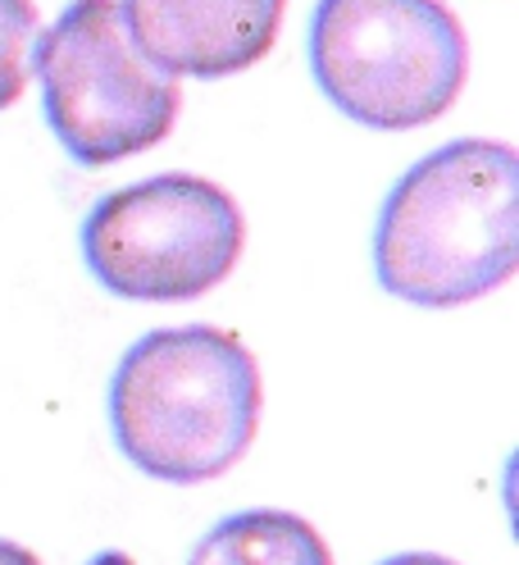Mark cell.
Masks as SVG:
<instances>
[{
  "label": "cell",
  "mask_w": 519,
  "mask_h": 565,
  "mask_svg": "<svg viewBox=\"0 0 519 565\" xmlns=\"http://www.w3.org/2000/svg\"><path fill=\"white\" fill-rule=\"evenodd\" d=\"M519 265V156L461 137L414 160L374 224L378 288L424 310L469 306L506 288Z\"/></svg>",
  "instance_id": "1"
},
{
  "label": "cell",
  "mask_w": 519,
  "mask_h": 565,
  "mask_svg": "<svg viewBox=\"0 0 519 565\" xmlns=\"http://www.w3.org/2000/svg\"><path fill=\"white\" fill-rule=\"evenodd\" d=\"M264 379L251 347L215 324L151 329L110 379V429L132 470L160 483L224 479L251 451Z\"/></svg>",
  "instance_id": "2"
},
{
  "label": "cell",
  "mask_w": 519,
  "mask_h": 565,
  "mask_svg": "<svg viewBox=\"0 0 519 565\" xmlns=\"http://www.w3.org/2000/svg\"><path fill=\"white\" fill-rule=\"evenodd\" d=\"M305 46L328 105L374 132L442 119L469 78V38L446 0H320Z\"/></svg>",
  "instance_id": "3"
},
{
  "label": "cell",
  "mask_w": 519,
  "mask_h": 565,
  "mask_svg": "<svg viewBox=\"0 0 519 565\" xmlns=\"http://www.w3.org/2000/svg\"><path fill=\"white\" fill-rule=\"evenodd\" d=\"M42 115L68 160L106 169L173 132L183 110L179 78L132 46L119 0H74L32 42Z\"/></svg>",
  "instance_id": "4"
},
{
  "label": "cell",
  "mask_w": 519,
  "mask_h": 565,
  "mask_svg": "<svg viewBox=\"0 0 519 565\" xmlns=\"http://www.w3.org/2000/svg\"><path fill=\"white\" fill-rule=\"evenodd\" d=\"M83 265L123 301H196L237 269L247 246L241 205L196 173L106 192L83 220Z\"/></svg>",
  "instance_id": "5"
},
{
  "label": "cell",
  "mask_w": 519,
  "mask_h": 565,
  "mask_svg": "<svg viewBox=\"0 0 519 565\" xmlns=\"http://www.w3.org/2000/svg\"><path fill=\"white\" fill-rule=\"evenodd\" d=\"M132 46L169 78H233L283 32L288 0H119Z\"/></svg>",
  "instance_id": "6"
},
{
  "label": "cell",
  "mask_w": 519,
  "mask_h": 565,
  "mask_svg": "<svg viewBox=\"0 0 519 565\" xmlns=\"http://www.w3.org/2000/svg\"><path fill=\"white\" fill-rule=\"evenodd\" d=\"M187 565H333L324 534L296 511H233L210 524Z\"/></svg>",
  "instance_id": "7"
},
{
  "label": "cell",
  "mask_w": 519,
  "mask_h": 565,
  "mask_svg": "<svg viewBox=\"0 0 519 565\" xmlns=\"http://www.w3.org/2000/svg\"><path fill=\"white\" fill-rule=\"evenodd\" d=\"M37 6L32 0H0V110L23 100L32 78V42H37Z\"/></svg>",
  "instance_id": "8"
},
{
  "label": "cell",
  "mask_w": 519,
  "mask_h": 565,
  "mask_svg": "<svg viewBox=\"0 0 519 565\" xmlns=\"http://www.w3.org/2000/svg\"><path fill=\"white\" fill-rule=\"evenodd\" d=\"M378 565H461L452 556H437V552H397L388 561H378Z\"/></svg>",
  "instance_id": "9"
},
{
  "label": "cell",
  "mask_w": 519,
  "mask_h": 565,
  "mask_svg": "<svg viewBox=\"0 0 519 565\" xmlns=\"http://www.w3.org/2000/svg\"><path fill=\"white\" fill-rule=\"evenodd\" d=\"M0 565H42V556L23 547V543H10V539H0Z\"/></svg>",
  "instance_id": "10"
},
{
  "label": "cell",
  "mask_w": 519,
  "mask_h": 565,
  "mask_svg": "<svg viewBox=\"0 0 519 565\" xmlns=\"http://www.w3.org/2000/svg\"><path fill=\"white\" fill-rule=\"evenodd\" d=\"M87 565H137L128 552H100V556H91Z\"/></svg>",
  "instance_id": "11"
}]
</instances>
